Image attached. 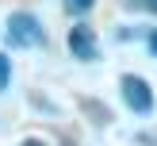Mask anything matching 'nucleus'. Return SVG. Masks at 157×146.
<instances>
[{"label":"nucleus","instance_id":"39448f33","mask_svg":"<svg viewBox=\"0 0 157 146\" xmlns=\"http://www.w3.org/2000/svg\"><path fill=\"white\" fill-rule=\"evenodd\" d=\"M8 81H12V61H8V54H0V92L8 89Z\"/></svg>","mask_w":157,"mask_h":146},{"label":"nucleus","instance_id":"7ed1b4c3","mask_svg":"<svg viewBox=\"0 0 157 146\" xmlns=\"http://www.w3.org/2000/svg\"><path fill=\"white\" fill-rule=\"evenodd\" d=\"M69 54H73L77 61H96L100 58V46H96V31L88 27V23H81L77 19L73 27H69Z\"/></svg>","mask_w":157,"mask_h":146},{"label":"nucleus","instance_id":"0eeeda50","mask_svg":"<svg viewBox=\"0 0 157 146\" xmlns=\"http://www.w3.org/2000/svg\"><path fill=\"white\" fill-rule=\"evenodd\" d=\"M146 46H150V54L157 58V31H150V35H146Z\"/></svg>","mask_w":157,"mask_h":146},{"label":"nucleus","instance_id":"f257e3e1","mask_svg":"<svg viewBox=\"0 0 157 146\" xmlns=\"http://www.w3.org/2000/svg\"><path fill=\"white\" fill-rule=\"evenodd\" d=\"M4 38L15 50H38L46 42V31H42V23L31 12H12L8 15V27H4Z\"/></svg>","mask_w":157,"mask_h":146},{"label":"nucleus","instance_id":"6e6552de","mask_svg":"<svg viewBox=\"0 0 157 146\" xmlns=\"http://www.w3.org/2000/svg\"><path fill=\"white\" fill-rule=\"evenodd\" d=\"M19 146H46V142H42V138H23Z\"/></svg>","mask_w":157,"mask_h":146},{"label":"nucleus","instance_id":"20e7f679","mask_svg":"<svg viewBox=\"0 0 157 146\" xmlns=\"http://www.w3.org/2000/svg\"><path fill=\"white\" fill-rule=\"evenodd\" d=\"M61 4H65V12H69V15H77V19H81V15H88V12H92V4H96V0H61Z\"/></svg>","mask_w":157,"mask_h":146},{"label":"nucleus","instance_id":"f03ea898","mask_svg":"<svg viewBox=\"0 0 157 146\" xmlns=\"http://www.w3.org/2000/svg\"><path fill=\"white\" fill-rule=\"evenodd\" d=\"M119 92H123V104H127L134 115H150V112H153V89H150L146 77L123 73V77H119Z\"/></svg>","mask_w":157,"mask_h":146},{"label":"nucleus","instance_id":"423d86ee","mask_svg":"<svg viewBox=\"0 0 157 146\" xmlns=\"http://www.w3.org/2000/svg\"><path fill=\"white\" fill-rule=\"evenodd\" d=\"M130 8H142V12H153L157 15V0H127Z\"/></svg>","mask_w":157,"mask_h":146}]
</instances>
